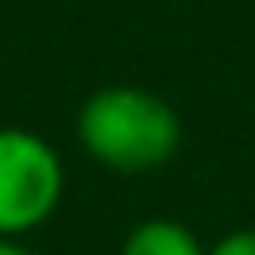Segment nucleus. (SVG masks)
Returning a JSON list of instances; mask_svg holds the SVG:
<instances>
[{
  "label": "nucleus",
  "mask_w": 255,
  "mask_h": 255,
  "mask_svg": "<svg viewBox=\"0 0 255 255\" xmlns=\"http://www.w3.org/2000/svg\"><path fill=\"white\" fill-rule=\"evenodd\" d=\"M81 149L119 174H145L174 157L183 140L179 111L140 85H102L77 111Z\"/></svg>",
  "instance_id": "1"
},
{
  "label": "nucleus",
  "mask_w": 255,
  "mask_h": 255,
  "mask_svg": "<svg viewBox=\"0 0 255 255\" xmlns=\"http://www.w3.org/2000/svg\"><path fill=\"white\" fill-rule=\"evenodd\" d=\"M64 162L30 128H0V238H26L60 209Z\"/></svg>",
  "instance_id": "2"
},
{
  "label": "nucleus",
  "mask_w": 255,
  "mask_h": 255,
  "mask_svg": "<svg viewBox=\"0 0 255 255\" xmlns=\"http://www.w3.org/2000/svg\"><path fill=\"white\" fill-rule=\"evenodd\" d=\"M209 255H255V230H234V234L217 238Z\"/></svg>",
  "instance_id": "4"
},
{
  "label": "nucleus",
  "mask_w": 255,
  "mask_h": 255,
  "mask_svg": "<svg viewBox=\"0 0 255 255\" xmlns=\"http://www.w3.org/2000/svg\"><path fill=\"white\" fill-rule=\"evenodd\" d=\"M119 255H209V251L200 247V238L191 234L183 221L149 217L140 226H132V234L124 238Z\"/></svg>",
  "instance_id": "3"
},
{
  "label": "nucleus",
  "mask_w": 255,
  "mask_h": 255,
  "mask_svg": "<svg viewBox=\"0 0 255 255\" xmlns=\"http://www.w3.org/2000/svg\"><path fill=\"white\" fill-rule=\"evenodd\" d=\"M0 255H34V251L21 247V238H0Z\"/></svg>",
  "instance_id": "5"
}]
</instances>
